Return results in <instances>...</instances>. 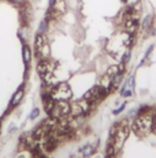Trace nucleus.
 I'll return each mask as SVG.
<instances>
[{"instance_id": "1", "label": "nucleus", "mask_w": 156, "mask_h": 158, "mask_svg": "<svg viewBox=\"0 0 156 158\" xmlns=\"http://www.w3.org/2000/svg\"><path fill=\"white\" fill-rule=\"evenodd\" d=\"M71 89L66 83H59L57 86H54L50 91V96L57 100H69L71 98Z\"/></svg>"}, {"instance_id": "2", "label": "nucleus", "mask_w": 156, "mask_h": 158, "mask_svg": "<svg viewBox=\"0 0 156 158\" xmlns=\"http://www.w3.org/2000/svg\"><path fill=\"white\" fill-rule=\"evenodd\" d=\"M69 112H70V105L68 104L66 100H57V101H54L53 109L50 111L53 117H64Z\"/></svg>"}, {"instance_id": "3", "label": "nucleus", "mask_w": 156, "mask_h": 158, "mask_svg": "<svg viewBox=\"0 0 156 158\" xmlns=\"http://www.w3.org/2000/svg\"><path fill=\"white\" fill-rule=\"evenodd\" d=\"M107 89L106 88H103L102 85H96V86H93L92 89H90L85 95H84V98L86 99V100H88L90 102H93V101H97V100H101L106 94H107Z\"/></svg>"}, {"instance_id": "4", "label": "nucleus", "mask_w": 156, "mask_h": 158, "mask_svg": "<svg viewBox=\"0 0 156 158\" xmlns=\"http://www.w3.org/2000/svg\"><path fill=\"white\" fill-rule=\"evenodd\" d=\"M152 125H154V120L150 116H140L134 122L133 128L136 133H140V131H149L150 128H152Z\"/></svg>"}, {"instance_id": "5", "label": "nucleus", "mask_w": 156, "mask_h": 158, "mask_svg": "<svg viewBox=\"0 0 156 158\" xmlns=\"http://www.w3.org/2000/svg\"><path fill=\"white\" fill-rule=\"evenodd\" d=\"M52 9H53V12H54V16H58V15H61L66 11V4H65L64 0H55Z\"/></svg>"}, {"instance_id": "6", "label": "nucleus", "mask_w": 156, "mask_h": 158, "mask_svg": "<svg viewBox=\"0 0 156 158\" xmlns=\"http://www.w3.org/2000/svg\"><path fill=\"white\" fill-rule=\"evenodd\" d=\"M138 26H139V22H138L136 19H133V17H131V19L125 20V30H127L130 35H133V33L136 31Z\"/></svg>"}, {"instance_id": "7", "label": "nucleus", "mask_w": 156, "mask_h": 158, "mask_svg": "<svg viewBox=\"0 0 156 158\" xmlns=\"http://www.w3.org/2000/svg\"><path fill=\"white\" fill-rule=\"evenodd\" d=\"M70 112H71V115H72V116H79V115L85 114V112H84V110H82V107L80 106L79 101H75V102L70 106Z\"/></svg>"}, {"instance_id": "8", "label": "nucleus", "mask_w": 156, "mask_h": 158, "mask_svg": "<svg viewBox=\"0 0 156 158\" xmlns=\"http://www.w3.org/2000/svg\"><path fill=\"white\" fill-rule=\"evenodd\" d=\"M22 58H23V62H25L26 65L31 60V48L27 44H23V48H22Z\"/></svg>"}, {"instance_id": "9", "label": "nucleus", "mask_w": 156, "mask_h": 158, "mask_svg": "<svg viewBox=\"0 0 156 158\" xmlns=\"http://www.w3.org/2000/svg\"><path fill=\"white\" fill-rule=\"evenodd\" d=\"M152 20H154V16H152L151 14L146 15V16L144 17V20H142L141 28H142V30H147V28H150V26L152 25Z\"/></svg>"}, {"instance_id": "10", "label": "nucleus", "mask_w": 156, "mask_h": 158, "mask_svg": "<svg viewBox=\"0 0 156 158\" xmlns=\"http://www.w3.org/2000/svg\"><path fill=\"white\" fill-rule=\"evenodd\" d=\"M44 43H47V38L42 33H38L36 36V41H34V44H36V49H39Z\"/></svg>"}, {"instance_id": "11", "label": "nucleus", "mask_w": 156, "mask_h": 158, "mask_svg": "<svg viewBox=\"0 0 156 158\" xmlns=\"http://www.w3.org/2000/svg\"><path fill=\"white\" fill-rule=\"evenodd\" d=\"M22 96H23V90H22V89H18V90L15 93V95H14V98H12V100H11V106H16V105L21 101Z\"/></svg>"}, {"instance_id": "12", "label": "nucleus", "mask_w": 156, "mask_h": 158, "mask_svg": "<svg viewBox=\"0 0 156 158\" xmlns=\"http://www.w3.org/2000/svg\"><path fill=\"white\" fill-rule=\"evenodd\" d=\"M93 151H95V148H93L91 144H86V146H84V147L80 148V153H81L84 157L91 156V154L93 153Z\"/></svg>"}, {"instance_id": "13", "label": "nucleus", "mask_w": 156, "mask_h": 158, "mask_svg": "<svg viewBox=\"0 0 156 158\" xmlns=\"http://www.w3.org/2000/svg\"><path fill=\"white\" fill-rule=\"evenodd\" d=\"M55 146H57V141H55L54 137H50V138H48V139L44 142V148H45L47 151H53V149L55 148Z\"/></svg>"}, {"instance_id": "14", "label": "nucleus", "mask_w": 156, "mask_h": 158, "mask_svg": "<svg viewBox=\"0 0 156 158\" xmlns=\"http://www.w3.org/2000/svg\"><path fill=\"white\" fill-rule=\"evenodd\" d=\"M45 31H47V21L44 20V21H42V22H41L39 27H38V32L43 35V33H44Z\"/></svg>"}, {"instance_id": "15", "label": "nucleus", "mask_w": 156, "mask_h": 158, "mask_svg": "<svg viewBox=\"0 0 156 158\" xmlns=\"http://www.w3.org/2000/svg\"><path fill=\"white\" fill-rule=\"evenodd\" d=\"M129 58H130V52L128 51V52L124 53V56H123V58H122V64H125V63L129 60Z\"/></svg>"}, {"instance_id": "16", "label": "nucleus", "mask_w": 156, "mask_h": 158, "mask_svg": "<svg viewBox=\"0 0 156 158\" xmlns=\"http://www.w3.org/2000/svg\"><path fill=\"white\" fill-rule=\"evenodd\" d=\"M39 115V109H33V111L29 114V118H36Z\"/></svg>"}, {"instance_id": "17", "label": "nucleus", "mask_w": 156, "mask_h": 158, "mask_svg": "<svg viewBox=\"0 0 156 158\" xmlns=\"http://www.w3.org/2000/svg\"><path fill=\"white\" fill-rule=\"evenodd\" d=\"M152 49H154V46H150V47L147 48V51H146V53H145V57H144V59L141 60V63H144V60H145V59L149 57V54L151 53V51H152Z\"/></svg>"}, {"instance_id": "18", "label": "nucleus", "mask_w": 156, "mask_h": 158, "mask_svg": "<svg viewBox=\"0 0 156 158\" xmlns=\"http://www.w3.org/2000/svg\"><path fill=\"white\" fill-rule=\"evenodd\" d=\"M124 107H125V104H123V105H120V106H119V109H117V110H114V112H113V114H114V115H118L119 112H122V111L124 110Z\"/></svg>"}, {"instance_id": "19", "label": "nucleus", "mask_w": 156, "mask_h": 158, "mask_svg": "<svg viewBox=\"0 0 156 158\" xmlns=\"http://www.w3.org/2000/svg\"><path fill=\"white\" fill-rule=\"evenodd\" d=\"M12 2H16V4H20V2H22L23 0H11Z\"/></svg>"}, {"instance_id": "20", "label": "nucleus", "mask_w": 156, "mask_h": 158, "mask_svg": "<svg viewBox=\"0 0 156 158\" xmlns=\"http://www.w3.org/2000/svg\"><path fill=\"white\" fill-rule=\"evenodd\" d=\"M152 35H155V36H156V28H155V30L152 31Z\"/></svg>"}]
</instances>
